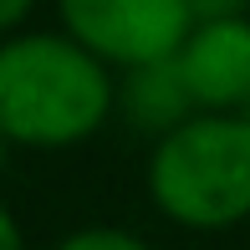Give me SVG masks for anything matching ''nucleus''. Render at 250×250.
I'll list each match as a JSON object with an SVG mask.
<instances>
[{
	"label": "nucleus",
	"instance_id": "7ed1b4c3",
	"mask_svg": "<svg viewBox=\"0 0 250 250\" xmlns=\"http://www.w3.org/2000/svg\"><path fill=\"white\" fill-rule=\"evenodd\" d=\"M56 31L112 72L179 56L194 31L189 0H56Z\"/></svg>",
	"mask_w": 250,
	"mask_h": 250
},
{
	"label": "nucleus",
	"instance_id": "423d86ee",
	"mask_svg": "<svg viewBox=\"0 0 250 250\" xmlns=\"http://www.w3.org/2000/svg\"><path fill=\"white\" fill-rule=\"evenodd\" d=\"M51 250H153V245L118 225H82V230H66Z\"/></svg>",
	"mask_w": 250,
	"mask_h": 250
},
{
	"label": "nucleus",
	"instance_id": "39448f33",
	"mask_svg": "<svg viewBox=\"0 0 250 250\" xmlns=\"http://www.w3.org/2000/svg\"><path fill=\"white\" fill-rule=\"evenodd\" d=\"M118 112L128 118V128L148 133L158 143L179 123H189L199 107L189 97L184 77H179L174 56H168V62H148V66H133V72H118Z\"/></svg>",
	"mask_w": 250,
	"mask_h": 250
},
{
	"label": "nucleus",
	"instance_id": "f257e3e1",
	"mask_svg": "<svg viewBox=\"0 0 250 250\" xmlns=\"http://www.w3.org/2000/svg\"><path fill=\"white\" fill-rule=\"evenodd\" d=\"M118 112V72L66 31H16L0 41V138L10 148H77Z\"/></svg>",
	"mask_w": 250,
	"mask_h": 250
},
{
	"label": "nucleus",
	"instance_id": "f03ea898",
	"mask_svg": "<svg viewBox=\"0 0 250 250\" xmlns=\"http://www.w3.org/2000/svg\"><path fill=\"white\" fill-rule=\"evenodd\" d=\"M153 209L179 230H235L250 220V123L240 112H194L153 143L143 168Z\"/></svg>",
	"mask_w": 250,
	"mask_h": 250
},
{
	"label": "nucleus",
	"instance_id": "9b49d317",
	"mask_svg": "<svg viewBox=\"0 0 250 250\" xmlns=\"http://www.w3.org/2000/svg\"><path fill=\"white\" fill-rule=\"evenodd\" d=\"M240 118H245V123H250V102H245V107H240Z\"/></svg>",
	"mask_w": 250,
	"mask_h": 250
},
{
	"label": "nucleus",
	"instance_id": "1a4fd4ad",
	"mask_svg": "<svg viewBox=\"0 0 250 250\" xmlns=\"http://www.w3.org/2000/svg\"><path fill=\"white\" fill-rule=\"evenodd\" d=\"M194 21H214V16H245V0H189Z\"/></svg>",
	"mask_w": 250,
	"mask_h": 250
},
{
	"label": "nucleus",
	"instance_id": "20e7f679",
	"mask_svg": "<svg viewBox=\"0 0 250 250\" xmlns=\"http://www.w3.org/2000/svg\"><path fill=\"white\" fill-rule=\"evenodd\" d=\"M174 66L199 112H240L250 102V16L194 21Z\"/></svg>",
	"mask_w": 250,
	"mask_h": 250
},
{
	"label": "nucleus",
	"instance_id": "0eeeda50",
	"mask_svg": "<svg viewBox=\"0 0 250 250\" xmlns=\"http://www.w3.org/2000/svg\"><path fill=\"white\" fill-rule=\"evenodd\" d=\"M31 10H36V0H0V41L16 36V31H26Z\"/></svg>",
	"mask_w": 250,
	"mask_h": 250
},
{
	"label": "nucleus",
	"instance_id": "6e6552de",
	"mask_svg": "<svg viewBox=\"0 0 250 250\" xmlns=\"http://www.w3.org/2000/svg\"><path fill=\"white\" fill-rule=\"evenodd\" d=\"M0 250H31V245H26V230H21L16 209H10L5 199H0Z\"/></svg>",
	"mask_w": 250,
	"mask_h": 250
},
{
	"label": "nucleus",
	"instance_id": "9d476101",
	"mask_svg": "<svg viewBox=\"0 0 250 250\" xmlns=\"http://www.w3.org/2000/svg\"><path fill=\"white\" fill-rule=\"evenodd\" d=\"M5 158H10V143H5V138H0V168H5Z\"/></svg>",
	"mask_w": 250,
	"mask_h": 250
}]
</instances>
